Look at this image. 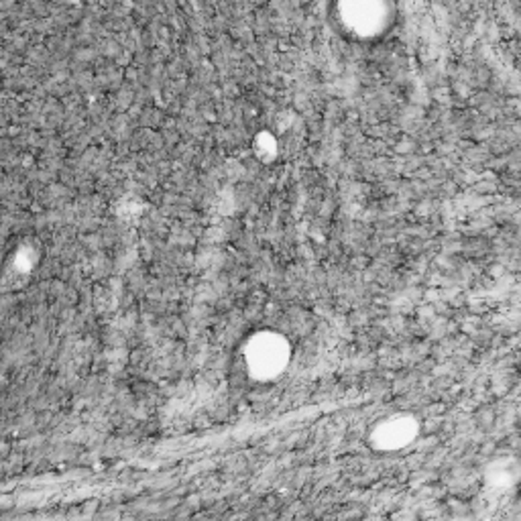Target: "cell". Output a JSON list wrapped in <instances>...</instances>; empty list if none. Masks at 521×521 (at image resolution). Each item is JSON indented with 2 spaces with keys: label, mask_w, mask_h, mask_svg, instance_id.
Masks as SVG:
<instances>
[{
  "label": "cell",
  "mask_w": 521,
  "mask_h": 521,
  "mask_svg": "<svg viewBox=\"0 0 521 521\" xmlns=\"http://www.w3.org/2000/svg\"><path fill=\"white\" fill-rule=\"evenodd\" d=\"M244 363L255 379L275 377L285 363V357L279 348V340L269 334H255L244 348Z\"/></svg>",
  "instance_id": "obj_1"
}]
</instances>
